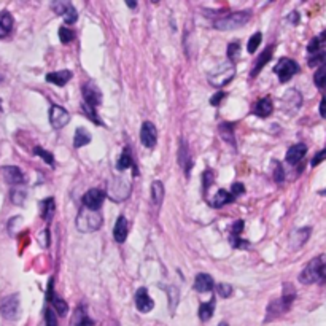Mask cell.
I'll list each match as a JSON object with an SVG mask.
<instances>
[{"label":"cell","instance_id":"6","mask_svg":"<svg viewBox=\"0 0 326 326\" xmlns=\"http://www.w3.org/2000/svg\"><path fill=\"white\" fill-rule=\"evenodd\" d=\"M299 70H301L299 64L293 59H288V58H282L277 62V66L274 67V72L277 73L280 83L290 81L296 73H299Z\"/></svg>","mask_w":326,"mask_h":326},{"label":"cell","instance_id":"55","mask_svg":"<svg viewBox=\"0 0 326 326\" xmlns=\"http://www.w3.org/2000/svg\"><path fill=\"white\" fill-rule=\"evenodd\" d=\"M2 110H3V109H2V101H0V113H2Z\"/></svg>","mask_w":326,"mask_h":326},{"label":"cell","instance_id":"3","mask_svg":"<svg viewBox=\"0 0 326 326\" xmlns=\"http://www.w3.org/2000/svg\"><path fill=\"white\" fill-rule=\"evenodd\" d=\"M252 13L250 11H234L223 18H218L214 21V27L218 31H234L239 27L245 26L250 21Z\"/></svg>","mask_w":326,"mask_h":326},{"label":"cell","instance_id":"19","mask_svg":"<svg viewBox=\"0 0 326 326\" xmlns=\"http://www.w3.org/2000/svg\"><path fill=\"white\" fill-rule=\"evenodd\" d=\"M134 169V175H137L139 174V171H137V166L134 164V159H132V154H131V150L129 148H124L123 150V153H121V156H119V159H118V162H116V169L118 171H127V169Z\"/></svg>","mask_w":326,"mask_h":326},{"label":"cell","instance_id":"52","mask_svg":"<svg viewBox=\"0 0 326 326\" xmlns=\"http://www.w3.org/2000/svg\"><path fill=\"white\" fill-rule=\"evenodd\" d=\"M290 19H291V23L296 26V24H297V21H299V13H297V11H293V13H291V18H290Z\"/></svg>","mask_w":326,"mask_h":326},{"label":"cell","instance_id":"20","mask_svg":"<svg viewBox=\"0 0 326 326\" xmlns=\"http://www.w3.org/2000/svg\"><path fill=\"white\" fill-rule=\"evenodd\" d=\"M272 53H274V45L267 46V48L264 49V53H261V56L256 59V62H254V67L252 69L250 78H256V76H258V73L261 72V70H263V67L269 62V59L272 58Z\"/></svg>","mask_w":326,"mask_h":326},{"label":"cell","instance_id":"29","mask_svg":"<svg viewBox=\"0 0 326 326\" xmlns=\"http://www.w3.org/2000/svg\"><path fill=\"white\" fill-rule=\"evenodd\" d=\"M164 201V185L159 180H154L151 183V202L154 205H161Z\"/></svg>","mask_w":326,"mask_h":326},{"label":"cell","instance_id":"1","mask_svg":"<svg viewBox=\"0 0 326 326\" xmlns=\"http://www.w3.org/2000/svg\"><path fill=\"white\" fill-rule=\"evenodd\" d=\"M296 297V290L291 283H285L283 285V291H282V296L279 299H274L269 302L267 306V314H266V322H271V320H275L277 317L287 314L291 307V304Z\"/></svg>","mask_w":326,"mask_h":326},{"label":"cell","instance_id":"48","mask_svg":"<svg viewBox=\"0 0 326 326\" xmlns=\"http://www.w3.org/2000/svg\"><path fill=\"white\" fill-rule=\"evenodd\" d=\"M231 245L234 247V249H247L250 244L240 237H231Z\"/></svg>","mask_w":326,"mask_h":326},{"label":"cell","instance_id":"40","mask_svg":"<svg viewBox=\"0 0 326 326\" xmlns=\"http://www.w3.org/2000/svg\"><path fill=\"white\" fill-rule=\"evenodd\" d=\"M59 40L62 41V43H70L73 38H75V34L69 29V27H61L59 29Z\"/></svg>","mask_w":326,"mask_h":326},{"label":"cell","instance_id":"23","mask_svg":"<svg viewBox=\"0 0 326 326\" xmlns=\"http://www.w3.org/2000/svg\"><path fill=\"white\" fill-rule=\"evenodd\" d=\"M113 237L118 244H123L126 237H127V219L124 215H119L116 223H115V229H113Z\"/></svg>","mask_w":326,"mask_h":326},{"label":"cell","instance_id":"49","mask_svg":"<svg viewBox=\"0 0 326 326\" xmlns=\"http://www.w3.org/2000/svg\"><path fill=\"white\" fill-rule=\"evenodd\" d=\"M224 97H226V93H224V91H218V93H217L215 96H212V97H210V105H212V107H217V105H219V102H221Z\"/></svg>","mask_w":326,"mask_h":326},{"label":"cell","instance_id":"41","mask_svg":"<svg viewBox=\"0 0 326 326\" xmlns=\"http://www.w3.org/2000/svg\"><path fill=\"white\" fill-rule=\"evenodd\" d=\"M45 326H58V317L53 309L45 310Z\"/></svg>","mask_w":326,"mask_h":326},{"label":"cell","instance_id":"27","mask_svg":"<svg viewBox=\"0 0 326 326\" xmlns=\"http://www.w3.org/2000/svg\"><path fill=\"white\" fill-rule=\"evenodd\" d=\"M179 161L181 167L185 169V175L189 177L191 174V167H193V162H191V158H189V153H188V146L185 142H181L180 144V150H179Z\"/></svg>","mask_w":326,"mask_h":326},{"label":"cell","instance_id":"31","mask_svg":"<svg viewBox=\"0 0 326 326\" xmlns=\"http://www.w3.org/2000/svg\"><path fill=\"white\" fill-rule=\"evenodd\" d=\"M54 212H56V204L53 197H48V199L41 202V218H43L45 221L48 223L51 221L54 217Z\"/></svg>","mask_w":326,"mask_h":326},{"label":"cell","instance_id":"50","mask_svg":"<svg viewBox=\"0 0 326 326\" xmlns=\"http://www.w3.org/2000/svg\"><path fill=\"white\" fill-rule=\"evenodd\" d=\"M325 153H326L325 150H322L320 153H318V154L315 156V158H314V159H312V166H314V167H315V166H318V164H320V162H322V161L325 159Z\"/></svg>","mask_w":326,"mask_h":326},{"label":"cell","instance_id":"22","mask_svg":"<svg viewBox=\"0 0 326 326\" xmlns=\"http://www.w3.org/2000/svg\"><path fill=\"white\" fill-rule=\"evenodd\" d=\"M274 111V105H272V101L269 97H263L259 99L254 105V115L259 116V118H267L271 116Z\"/></svg>","mask_w":326,"mask_h":326},{"label":"cell","instance_id":"34","mask_svg":"<svg viewBox=\"0 0 326 326\" xmlns=\"http://www.w3.org/2000/svg\"><path fill=\"white\" fill-rule=\"evenodd\" d=\"M81 110H83V113H84V116H88L94 124H102V121L99 119L97 113H96V109L93 107V105L83 102V104H81Z\"/></svg>","mask_w":326,"mask_h":326},{"label":"cell","instance_id":"8","mask_svg":"<svg viewBox=\"0 0 326 326\" xmlns=\"http://www.w3.org/2000/svg\"><path fill=\"white\" fill-rule=\"evenodd\" d=\"M19 294L6 296L5 299L0 302V314H2L6 320H16L19 315Z\"/></svg>","mask_w":326,"mask_h":326},{"label":"cell","instance_id":"43","mask_svg":"<svg viewBox=\"0 0 326 326\" xmlns=\"http://www.w3.org/2000/svg\"><path fill=\"white\" fill-rule=\"evenodd\" d=\"M244 219H237V221L232 223V228H231V237H240V234L244 231Z\"/></svg>","mask_w":326,"mask_h":326},{"label":"cell","instance_id":"44","mask_svg":"<svg viewBox=\"0 0 326 326\" xmlns=\"http://www.w3.org/2000/svg\"><path fill=\"white\" fill-rule=\"evenodd\" d=\"M217 293L221 296V297H229L232 294V287L229 283H219L217 287Z\"/></svg>","mask_w":326,"mask_h":326},{"label":"cell","instance_id":"47","mask_svg":"<svg viewBox=\"0 0 326 326\" xmlns=\"http://www.w3.org/2000/svg\"><path fill=\"white\" fill-rule=\"evenodd\" d=\"M274 180L277 181V183H283V180H285V172H283V167H282L280 162H277V164H275Z\"/></svg>","mask_w":326,"mask_h":326},{"label":"cell","instance_id":"9","mask_svg":"<svg viewBox=\"0 0 326 326\" xmlns=\"http://www.w3.org/2000/svg\"><path fill=\"white\" fill-rule=\"evenodd\" d=\"M51 8L54 10L56 15L62 16V19L66 21L67 24H73L78 19V13L75 10V6L70 2H64V0H58V2L51 3Z\"/></svg>","mask_w":326,"mask_h":326},{"label":"cell","instance_id":"56","mask_svg":"<svg viewBox=\"0 0 326 326\" xmlns=\"http://www.w3.org/2000/svg\"><path fill=\"white\" fill-rule=\"evenodd\" d=\"M0 81H2V76H0Z\"/></svg>","mask_w":326,"mask_h":326},{"label":"cell","instance_id":"18","mask_svg":"<svg viewBox=\"0 0 326 326\" xmlns=\"http://www.w3.org/2000/svg\"><path fill=\"white\" fill-rule=\"evenodd\" d=\"M215 287L214 279L209 274H197L194 280V290L197 293H209Z\"/></svg>","mask_w":326,"mask_h":326},{"label":"cell","instance_id":"51","mask_svg":"<svg viewBox=\"0 0 326 326\" xmlns=\"http://www.w3.org/2000/svg\"><path fill=\"white\" fill-rule=\"evenodd\" d=\"M325 107H326V99H322L320 101V115L325 118L326 116V111H325Z\"/></svg>","mask_w":326,"mask_h":326},{"label":"cell","instance_id":"4","mask_svg":"<svg viewBox=\"0 0 326 326\" xmlns=\"http://www.w3.org/2000/svg\"><path fill=\"white\" fill-rule=\"evenodd\" d=\"M102 226V217L99 212H93L88 209H81L76 217V228L81 232H93Z\"/></svg>","mask_w":326,"mask_h":326},{"label":"cell","instance_id":"7","mask_svg":"<svg viewBox=\"0 0 326 326\" xmlns=\"http://www.w3.org/2000/svg\"><path fill=\"white\" fill-rule=\"evenodd\" d=\"M129 193H131V185L127 181H124V179H121V177H115V179L110 181V185H109L110 199L119 202L126 199V197L129 196Z\"/></svg>","mask_w":326,"mask_h":326},{"label":"cell","instance_id":"15","mask_svg":"<svg viewBox=\"0 0 326 326\" xmlns=\"http://www.w3.org/2000/svg\"><path fill=\"white\" fill-rule=\"evenodd\" d=\"M136 307L139 312H142V314H148V312H151L153 307H154V302L153 299L150 297V294H148L146 288H139L136 291Z\"/></svg>","mask_w":326,"mask_h":326},{"label":"cell","instance_id":"33","mask_svg":"<svg viewBox=\"0 0 326 326\" xmlns=\"http://www.w3.org/2000/svg\"><path fill=\"white\" fill-rule=\"evenodd\" d=\"M219 134L221 137L229 142L231 145L236 146V137H234V123H221L219 124Z\"/></svg>","mask_w":326,"mask_h":326},{"label":"cell","instance_id":"30","mask_svg":"<svg viewBox=\"0 0 326 326\" xmlns=\"http://www.w3.org/2000/svg\"><path fill=\"white\" fill-rule=\"evenodd\" d=\"M310 228H304V229H297L293 236H291V247L293 249H299L301 245L307 242V239L310 236Z\"/></svg>","mask_w":326,"mask_h":326},{"label":"cell","instance_id":"38","mask_svg":"<svg viewBox=\"0 0 326 326\" xmlns=\"http://www.w3.org/2000/svg\"><path fill=\"white\" fill-rule=\"evenodd\" d=\"M240 58V45L239 43H229L228 45V59H229V62L231 64H234L237 59Z\"/></svg>","mask_w":326,"mask_h":326},{"label":"cell","instance_id":"32","mask_svg":"<svg viewBox=\"0 0 326 326\" xmlns=\"http://www.w3.org/2000/svg\"><path fill=\"white\" fill-rule=\"evenodd\" d=\"M91 142V134L84 129V127H78L75 131V137H73V146L75 148H81L84 145H88Z\"/></svg>","mask_w":326,"mask_h":326},{"label":"cell","instance_id":"24","mask_svg":"<svg viewBox=\"0 0 326 326\" xmlns=\"http://www.w3.org/2000/svg\"><path fill=\"white\" fill-rule=\"evenodd\" d=\"M72 78V72L70 70H61V72H51L46 73V81L56 84V86H66Z\"/></svg>","mask_w":326,"mask_h":326},{"label":"cell","instance_id":"28","mask_svg":"<svg viewBox=\"0 0 326 326\" xmlns=\"http://www.w3.org/2000/svg\"><path fill=\"white\" fill-rule=\"evenodd\" d=\"M215 312V297H212L209 302H202L199 306V310H197V314H199V318L202 322H207L212 318Z\"/></svg>","mask_w":326,"mask_h":326},{"label":"cell","instance_id":"13","mask_svg":"<svg viewBox=\"0 0 326 326\" xmlns=\"http://www.w3.org/2000/svg\"><path fill=\"white\" fill-rule=\"evenodd\" d=\"M81 93H83V97H84V102L89 104V105H93L94 109L97 107V105L102 104V93H101V89H99L94 83L83 84Z\"/></svg>","mask_w":326,"mask_h":326},{"label":"cell","instance_id":"16","mask_svg":"<svg viewBox=\"0 0 326 326\" xmlns=\"http://www.w3.org/2000/svg\"><path fill=\"white\" fill-rule=\"evenodd\" d=\"M2 175L5 181L10 183V185H21V183H24V174L16 166H5L2 169Z\"/></svg>","mask_w":326,"mask_h":326},{"label":"cell","instance_id":"37","mask_svg":"<svg viewBox=\"0 0 326 326\" xmlns=\"http://www.w3.org/2000/svg\"><path fill=\"white\" fill-rule=\"evenodd\" d=\"M166 290L169 291L167 294H169V304H171V312H174V309L177 307V304H179V297H180L179 288L177 287H167Z\"/></svg>","mask_w":326,"mask_h":326},{"label":"cell","instance_id":"54","mask_svg":"<svg viewBox=\"0 0 326 326\" xmlns=\"http://www.w3.org/2000/svg\"><path fill=\"white\" fill-rule=\"evenodd\" d=\"M218 326H229V325H228V323H224V322H221Z\"/></svg>","mask_w":326,"mask_h":326},{"label":"cell","instance_id":"2","mask_svg":"<svg viewBox=\"0 0 326 326\" xmlns=\"http://www.w3.org/2000/svg\"><path fill=\"white\" fill-rule=\"evenodd\" d=\"M326 267H325V258L323 256H317L310 261V263L304 267V271L299 274V282L304 285H312L317 280H325L326 277Z\"/></svg>","mask_w":326,"mask_h":326},{"label":"cell","instance_id":"53","mask_svg":"<svg viewBox=\"0 0 326 326\" xmlns=\"http://www.w3.org/2000/svg\"><path fill=\"white\" fill-rule=\"evenodd\" d=\"M127 6H129V8H136L137 3L136 2H127Z\"/></svg>","mask_w":326,"mask_h":326},{"label":"cell","instance_id":"10","mask_svg":"<svg viewBox=\"0 0 326 326\" xmlns=\"http://www.w3.org/2000/svg\"><path fill=\"white\" fill-rule=\"evenodd\" d=\"M104 199H105L104 191L93 188L83 196V207L88 209V210H93V212H99L102 207V204H104Z\"/></svg>","mask_w":326,"mask_h":326},{"label":"cell","instance_id":"14","mask_svg":"<svg viewBox=\"0 0 326 326\" xmlns=\"http://www.w3.org/2000/svg\"><path fill=\"white\" fill-rule=\"evenodd\" d=\"M46 299L51 302V306L56 309V312H58L59 315H66L67 314V310H69L67 302L64 301V299H61L59 296H56V293H54V280L53 279H49V282H48Z\"/></svg>","mask_w":326,"mask_h":326},{"label":"cell","instance_id":"39","mask_svg":"<svg viewBox=\"0 0 326 326\" xmlns=\"http://www.w3.org/2000/svg\"><path fill=\"white\" fill-rule=\"evenodd\" d=\"M261 38H263V35H261V32H256L254 35H252L250 40H249V45H247V49H249V53H254L258 49L259 43H261Z\"/></svg>","mask_w":326,"mask_h":326},{"label":"cell","instance_id":"46","mask_svg":"<svg viewBox=\"0 0 326 326\" xmlns=\"http://www.w3.org/2000/svg\"><path fill=\"white\" fill-rule=\"evenodd\" d=\"M24 197H26V193H24V191L15 189V191H13V193H11V201L15 202L16 205H23Z\"/></svg>","mask_w":326,"mask_h":326},{"label":"cell","instance_id":"5","mask_svg":"<svg viewBox=\"0 0 326 326\" xmlns=\"http://www.w3.org/2000/svg\"><path fill=\"white\" fill-rule=\"evenodd\" d=\"M234 75H236V67L234 64L228 62V64H221L218 66L214 72L209 73V81L210 84H214L215 88H223L226 83H229Z\"/></svg>","mask_w":326,"mask_h":326},{"label":"cell","instance_id":"11","mask_svg":"<svg viewBox=\"0 0 326 326\" xmlns=\"http://www.w3.org/2000/svg\"><path fill=\"white\" fill-rule=\"evenodd\" d=\"M70 121V115L69 111L59 107V105H51V110H49V123L54 127V129H62L66 127Z\"/></svg>","mask_w":326,"mask_h":326},{"label":"cell","instance_id":"42","mask_svg":"<svg viewBox=\"0 0 326 326\" xmlns=\"http://www.w3.org/2000/svg\"><path fill=\"white\" fill-rule=\"evenodd\" d=\"M229 193L232 194L234 199H237V197L244 196V194H245V186H244V183H232V186H231V191H229Z\"/></svg>","mask_w":326,"mask_h":326},{"label":"cell","instance_id":"21","mask_svg":"<svg viewBox=\"0 0 326 326\" xmlns=\"http://www.w3.org/2000/svg\"><path fill=\"white\" fill-rule=\"evenodd\" d=\"M15 26V19H13L11 13L2 11L0 13V38H6L13 31Z\"/></svg>","mask_w":326,"mask_h":326},{"label":"cell","instance_id":"45","mask_svg":"<svg viewBox=\"0 0 326 326\" xmlns=\"http://www.w3.org/2000/svg\"><path fill=\"white\" fill-rule=\"evenodd\" d=\"M202 181H204V189L207 191L209 186L214 183V172H212L210 169H207V171L202 174Z\"/></svg>","mask_w":326,"mask_h":326},{"label":"cell","instance_id":"17","mask_svg":"<svg viewBox=\"0 0 326 326\" xmlns=\"http://www.w3.org/2000/svg\"><path fill=\"white\" fill-rule=\"evenodd\" d=\"M306 153H307V146L304 144H296L293 146H290L287 151V162L294 166L304 158V156H306Z\"/></svg>","mask_w":326,"mask_h":326},{"label":"cell","instance_id":"26","mask_svg":"<svg viewBox=\"0 0 326 326\" xmlns=\"http://www.w3.org/2000/svg\"><path fill=\"white\" fill-rule=\"evenodd\" d=\"M234 201V197H232V194L229 193V191H226V189H219L218 193L215 194V197L212 199V207H215V209H221L223 205H228V204H232Z\"/></svg>","mask_w":326,"mask_h":326},{"label":"cell","instance_id":"35","mask_svg":"<svg viewBox=\"0 0 326 326\" xmlns=\"http://www.w3.org/2000/svg\"><path fill=\"white\" fill-rule=\"evenodd\" d=\"M34 154L40 156V158L43 159L48 166H53V164H54V156H53V153H49V151L43 150L41 146H35V148H34Z\"/></svg>","mask_w":326,"mask_h":326},{"label":"cell","instance_id":"12","mask_svg":"<svg viewBox=\"0 0 326 326\" xmlns=\"http://www.w3.org/2000/svg\"><path fill=\"white\" fill-rule=\"evenodd\" d=\"M140 140H142V145L146 146V148H154L156 142H158V131L153 123L150 121H145L142 124V129H140Z\"/></svg>","mask_w":326,"mask_h":326},{"label":"cell","instance_id":"36","mask_svg":"<svg viewBox=\"0 0 326 326\" xmlns=\"http://www.w3.org/2000/svg\"><path fill=\"white\" fill-rule=\"evenodd\" d=\"M314 81H315V84H317V86L320 88V89L325 88V81H326V67H325V64H322L320 69H318L317 72H315Z\"/></svg>","mask_w":326,"mask_h":326},{"label":"cell","instance_id":"25","mask_svg":"<svg viewBox=\"0 0 326 326\" xmlns=\"http://www.w3.org/2000/svg\"><path fill=\"white\" fill-rule=\"evenodd\" d=\"M72 325H73V326H93V325H94V322L88 317L86 309H84L83 304L75 309L73 318H72Z\"/></svg>","mask_w":326,"mask_h":326}]
</instances>
